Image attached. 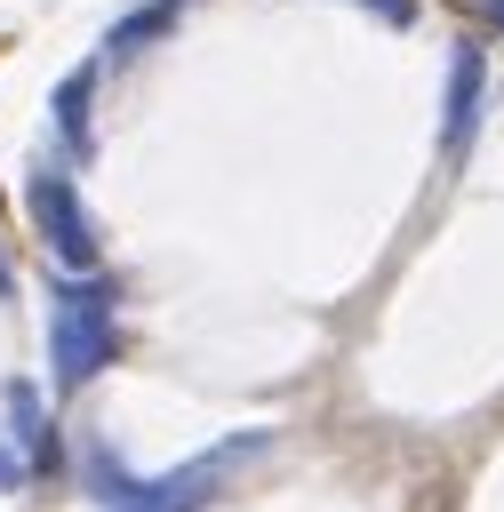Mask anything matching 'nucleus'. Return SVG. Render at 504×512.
Here are the masks:
<instances>
[{"instance_id":"nucleus-1","label":"nucleus","mask_w":504,"mask_h":512,"mask_svg":"<svg viewBox=\"0 0 504 512\" xmlns=\"http://www.w3.org/2000/svg\"><path fill=\"white\" fill-rule=\"evenodd\" d=\"M120 352V320H112V280H56V312H48V368L64 392H80L88 376H104V360Z\"/></svg>"},{"instance_id":"nucleus-12","label":"nucleus","mask_w":504,"mask_h":512,"mask_svg":"<svg viewBox=\"0 0 504 512\" xmlns=\"http://www.w3.org/2000/svg\"><path fill=\"white\" fill-rule=\"evenodd\" d=\"M8 288H16V272H8V256H0V296H8Z\"/></svg>"},{"instance_id":"nucleus-7","label":"nucleus","mask_w":504,"mask_h":512,"mask_svg":"<svg viewBox=\"0 0 504 512\" xmlns=\"http://www.w3.org/2000/svg\"><path fill=\"white\" fill-rule=\"evenodd\" d=\"M176 16H184V0H136V8L104 32V48H112V56H136V48H152L160 32H176Z\"/></svg>"},{"instance_id":"nucleus-5","label":"nucleus","mask_w":504,"mask_h":512,"mask_svg":"<svg viewBox=\"0 0 504 512\" xmlns=\"http://www.w3.org/2000/svg\"><path fill=\"white\" fill-rule=\"evenodd\" d=\"M88 104H96V64H72L56 80V96H48V120H56V136L72 152H88Z\"/></svg>"},{"instance_id":"nucleus-3","label":"nucleus","mask_w":504,"mask_h":512,"mask_svg":"<svg viewBox=\"0 0 504 512\" xmlns=\"http://www.w3.org/2000/svg\"><path fill=\"white\" fill-rule=\"evenodd\" d=\"M24 208H32V232L48 240V256L88 280V272H96V216L80 208V184L56 176V168H32V176H24Z\"/></svg>"},{"instance_id":"nucleus-11","label":"nucleus","mask_w":504,"mask_h":512,"mask_svg":"<svg viewBox=\"0 0 504 512\" xmlns=\"http://www.w3.org/2000/svg\"><path fill=\"white\" fill-rule=\"evenodd\" d=\"M480 16H488V24H496V32H504V0H480Z\"/></svg>"},{"instance_id":"nucleus-6","label":"nucleus","mask_w":504,"mask_h":512,"mask_svg":"<svg viewBox=\"0 0 504 512\" xmlns=\"http://www.w3.org/2000/svg\"><path fill=\"white\" fill-rule=\"evenodd\" d=\"M0 408H8V440H16V448H24V464L40 472V464L56 456V440H48V408H40V392H32V384H8V392H0Z\"/></svg>"},{"instance_id":"nucleus-8","label":"nucleus","mask_w":504,"mask_h":512,"mask_svg":"<svg viewBox=\"0 0 504 512\" xmlns=\"http://www.w3.org/2000/svg\"><path fill=\"white\" fill-rule=\"evenodd\" d=\"M88 480H96V488H104V504H120V496H128V488H136V480H128V472H120V456H112V448H104V440H88Z\"/></svg>"},{"instance_id":"nucleus-10","label":"nucleus","mask_w":504,"mask_h":512,"mask_svg":"<svg viewBox=\"0 0 504 512\" xmlns=\"http://www.w3.org/2000/svg\"><path fill=\"white\" fill-rule=\"evenodd\" d=\"M24 472H32V464H24V448H16V440H0V496H8Z\"/></svg>"},{"instance_id":"nucleus-2","label":"nucleus","mask_w":504,"mask_h":512,"mask_svg":"<svg viewBox=\"0 0 504 512\" xmlns=\"http://www.w3.org/2000/svg\"><path fill=\"white\" fill-rule=\"evenodd\" d=\"M272 448V432H224V440H208V448H192L176 472H160V480H136L112 512H200L248 456H264Z\"/></svg>"},{"instance_id":"nucleus-4","label":"nucleus","mask_w":504,"mask_h":512,"mask_svg":"<svg viewBox=\"0 0 504 512\" xmlns=\"http://www.w3.org/2000/svg\"><path fill=\"white\" fill-rule=\"evenodd\" d=\"M480 104H488V48L456 40L448 56V96H440V160H464L480 136Z\"/></svg>"},{"instance_id":"nucleus-9","label":"nucleus","mask_w":504,"mask_h":512,"mask_svg":"<svg viewBox=\"0 0 504 512\" xmlns=\"http://www.w3.org/2000/svg\"><path fill=\"white\" fill-rule=\"evenodd\" d=\"M376 24H416V0H360Z\"/></svg>"}]
</instances>
